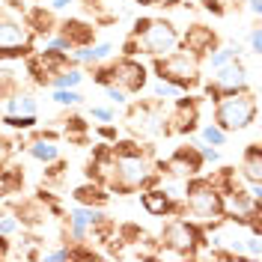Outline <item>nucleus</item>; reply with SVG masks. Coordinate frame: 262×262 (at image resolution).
<instances>
[{"mask_svg":"<svg viewBox=\"0 0 262 262\" xmlns=\"http://www.w3.org/2000/svg\"><path fill=\"white\" fill-rule=\"evenodd\" d=\"M161 101V98H158ZM158 101H140V104H131L128 107V131L134 137H146V134H158L164 131V122H167V114H161V104Z\"/></svg>","mask_w":262,"mask_h":262,"instance_id":"nucleus-8","label":"nucleus"},{"mask_svg":"<svg viewBox=\"0 0 262 262\" xmlns=\"http://www.w3.org/2000/svg\"><path fill=\"white\" fill-rule=\"evenodd\" d=\"M200 122V104L194 98L182 96L173 101V111L167 114V122H164V134H191Z\"/></svg>","mask_w":262,"mask_h":262,"instance_id":"nucleus-11","label":"nucleus"},{"mask_svg":"<svg viewBox=\"0 0 262 262\" xmlns=\"http://www.w3.org/2000/svg\"><path fill=\"white\" fill-rule=\"evenodd\" d=\"M66 134H69V140L83 143V140H86V122H83L81 116H69V119H66Z\"/></svg>","mask_w":262,"mask_h":262,"instance_id":"nucleus-31","label":"nucleus"},{"mask_svg":"<svg viewBox=\"0 0 262 262\" xmlns=\"http://www.w3.org/2000/svg\"><path fill=\"white\" fill-rule=\"evenodd\" d=\"M98 134H101L104 140H116V128H114V125H111V122H104V125L98 128Z\"/></svg>","mask_w":262,"mask_h":262,"instance_id":"nucleus-41","label":"nucleus"},{"mask_svg":"<svg viewBox=\"0 0 262 262\" xmlns=\"http://www.w3.org/2000/svg\"><path fill=\"white\" fill-rule=\"evenodd\" d=\"M3 114H24V116H39V101L30 93H18V96L3 98Z\"/></svg>","mask_w":262,"mask_h":262,"instance_id":"nucleus-21","label":"nucleus"},{"mask_svg":"<svg viewBox=\"0 0 262 262\" xmlns=\"http://www.w3.org/2000/svg\"><path fill=\"white\" fill-rule=\"evenodd\" d=\"M256 114H259V104H256V96L250 90L229 93V96H221L214 101V122L221 128H227L229 134L250 128L256 122Z\"/></svg>","mask_w":262,"mask_h":262,"instance_id":"nucleus-4","label":"nucleus"},{"mask_svg":"<svg viewBox=\"0 0 262 262\" xmlns=\"http://www.w3.org/2000/svg\"><path fill=\"white\" fill-rule=\"evenodd\" d=\"M104 96L111 98V104H116V107H125L131 93L125 90V86H119V83H107V86H104Z\"/></svg>","mask_w":262,"mask_h":262,"instance_id":"nucleus-33","label":"nucleus"},{"mask_svg":"<svg viewBox=\"0 0 262 262\" xmlns=\"http://www.w3.org/2000/svg\"><path fill=\"white\" fill-rule=\"evenodd\" d=\"M247 90V69L242 60H235V63L224 66V69H217L212 72V81L206 83V93L217 101L221 96H229V93H242Z\"/></svg>","mask_w":262,"mask_h":262,"instance_id":"nucleus-10","label":"nucleus"},{"mask_svg":"<svg viewBox=\"0 0 262 262\" xmlns=\"http://www.w3.org/2000/svg\"><path fill=\"white\" fill-rule=\"evenodd\" d=\"M72 3H78V0H48L45 6H48L51 12H63V9H69Z\"/></svg>","mask_w":262,"mask_h":262,"instance_id":"nucleus-39","label":"nucleus"},{"mask_svg":"<svg viewBox=\"0 0 262 262\" xmlns=\"http://www.w3.org/2000/svg\"><path fill=\"white\" fill-rule=\"evenodd\" d=\"M203 164L206 158L200 155V149L196 146H179L167 161H155L158 167V173L161 176H179V179H194L203 173Z\"/></svg>","mask_w":262,"mask_h":262,"instance_id":"nucleus-9","label":"nucleus"},{"mask_svg":"<svg viewBox=\"0 0 262 262\" xmlns=\"http://www.w3.org/2000/svg\"><path fill=\"white\" fill-rule=\"evenodd\" d=\"M98 221H104L101 206H81V203H75L72 212H69V238L75 245L78 242L86 245V238H90V232H93V227H96Z\"/></svg>","mask_w":262,"mask_h":262,"instance_id":"nucleus-13","label":"nucleus"},{"mask_svg":"<svg viewBox=\"0 0 262 262\" xmlns=\"http://www.w3.org/2000/svg\"><path fill=\"white\" fill-rule=\"evenodd\" d=\"M158 245L164 250H170V253H176V256L194 259L196 250L206 245V229L200 224H194L191 217H185V214H170V221L161 229V242Z\"/></svg>","mask_w":262,"mask_h":262,"instance_id":"nucleus-5","label":"nucleus"},{"mask_svg":"<svg viewBox=\"0 0 262 262\" xmlns=\"http://www.w3.org/2000/svg\"><path fill=\"white\" fill-rule=\"evenodd\" d=\"M21 229H24V224H21L18 212L3 209V214H0V238H12V235H18Z\"/></svg>","mask_w":262,"mask_h":262,"instance_id":"nucleus-25","label":"nucleus"},{"mask_svg":"<svg viewBox=\"0 0 262 262\" xmlns=\"http://www.w3.org/2000/svg\"><path fill=\"white\" fill-rule=\"evenodd\" d=\"M242 179L256 185L262 182V146L259 143H250L242 155Z\"/></svg>","mask_w":262,"mask_h":262,"instance_id":"nucleus-20","label":"nucleus"},{"mask_svg":"<svg viewBox=\"0 0 262 262\" xmlns=\"http://www.w3.org/2000/svg\"><path fill=\"white\" fill-rule=\"evenodd\" d=\"M51 101L60 107H78V104H83V96L81 90H51Z\"/></svg>","mask_w":262,"mask_h":262,"instance_id":"nucleus-28","label":"nucleus"},{"mask_svg":"<svg viewBox=\"0 0 262 262\" xmlns=\"http://www.w3.org/2000/svg\"><path fill=\"white\" fill-rule=\"evenodd\" d=\"M33 39H36V30L30 27L27 18H12L9 12H3V21H0V51H3V60L33 54Z\"/></svg>","mask_w":262,"mask_h":262,"instance_id":"nucleus-7","label":"nucleus"},{"mask_svg":"<svg viewBox=\"0 0 262 262\" xmlns=\"http://www.w3.org/2000/svg\"><path fill=\"white\" fill-rule=\"evenodd\" d=\"M39 116H24V114H3V125L6 128H15V131H30L36 128Z\"/></svg>","mask_w":262,"mask_h":262,"instance_id":"nucleus-29","label":"nucleus"},{"mask_svg":"<svg viewBox=\"0 0 262 262\" xmlns=\"http://www.w3.org/2000/svg\"><path fill=\"white\" fill-rule=\"evenodd\" d=\"M247 9H250L256 18H262V0H247Z\"/></svg>","mask_w":262,"mask_h":262,"instance_id":"nucleus-42","label":"nucleus"},{"mask_svg":"<svg viewBox=\"0 0 262 262\" xmlns=\"http://www.w3.org/2000/svg\"><path fill=\"white\" fill-rule=\"evenodd\" d=\"M90 119H96L98 125H104V122H114V119H116V111H114V107L93 104V107H90Z\"/></svg>","mask_w":262,"mask_h":262,"instance_id":"nucleus-36","label":"nucleus"},{"mask_svg":"<svg viewBox=\"0 0 262 262\" xmlns=\"http://www.w3.org/2000/svg\"><path fill=\"white\" fill-rule=\"evenodd\" d=\"M229 137L227 128H221L217 122H206V125H200V140H206V143H212V146H224Z\"/></svg>","mask_w":262,"mask_h":262,"instance_id":"nucleus-26","label":"nucleus"},{"mask_svg":"<svg viewBox=\"0 0 262 262\" xmlns=\"http://www.w3.org/2000/svg\"><path fill=\"white\" fill-rule=\"evenodd\" d=\"M182 45H185L188 51H194V54H200V57L206 60V57L217 48V33H214L212 27H206V24H191L188 33L182 36Z\"/></svg>","mask_w":262,"mask_h":262,"instance_id":"nucleus-16","label":"nucleus"},{"mask_svg":"<svg viewBox=\"0 0 262 262\" xmlns=\"http://www.w3.org/2000/svg\"><path fill=\"white\" fill-rule=\"evenodd\" d=\"M179 214L191 217L200 227L224 221L227 217V196L221 191V185L214 179H206V176L188 179V194H185V203H182Z\"/></svg>","mask_w":262,"mask_h":262,"instance_id":"nucleus-2","label":"nucleus"},{"mask_svg":"<svg viewBox=\"0 0 262 262\" xmlns=\"http://www.w3.org/2000/svg\"><path fill=\"white\" fill-rule=\"evenodd\" d=\"M245 256L262 259V235L250 232V229H247V235H245Z\"/></svg>","mask_w":262,"mask_h":262,"instance_id":"nucleus-34","label":"nucleus"},{"mask_svg":"<svg viewBox=\"0 0 262 262\" xmlns=\"http://www.w3.org/2000/svg\"><path fill=\"white\" fill-rule=\"evenodd\" d=\"M21 182H24V176H21V170H12V167H6L3 170V194H15V191H21Z\"/></svg>","mask_w":262,"mask_h":262,"instance_id":"nucleus-32","label":"nucleus"},{"mask_svg":"<svg viewBox=\"0 0 262 262\" xmlns=\"http://www.w3.org/2000/svg\"><path fill=\"white\" fill-rule=\"evenodd\" d=\"M111 188L107 185H101V182H83V185H78L75 191H72V200L75 203H81V206H104L107 200H111Z\"/></svg>","mask_w":262,"mask_h":262,"instance_id":"nucleus-18","label":"nucleus"},{"mask_svg":"<svg viewBox=\"0 0 262 262\" xmlns=\"http://www.w3.org/2000/svg\"><path fill=\"white\" fill-rule=\"evenodd\" d=\"M131 36H137L140 51L149 57H164L182 45L179 30L167 18H137L131 27Z\"/></svg>","mask_w":262,"mask_h":262,"instance_id":"nucleus-6","label":"nucleus"},{"mask_svg":"<svg viewBox=\"0 0 262 262\" xmlns=\"http://www.w3.org/2000/svg\"><path fill=\"white\" fill-rule=\"evenodd\" d=\"M203 9H209V12H214V15H224L221 0H203Z\"/></svg>","mask_w":262,"mask_h":262,"instance_id":"nucleus-40","label":"nucleus"},{"mask_svg":"<svg viewBox=\"0 0 262 262\" xmlns=\"http://www.w3.org/2000/svg\"><path fill=\"white\" fill-rule=\"evenodd\" d=\"M161 179L158 167L149 161V149H140L134 140L116 143V179L111 182L114 194H134Z\"/></svg>","mask_w":262,"mask_h":262,"instance_id":"nucleus-1","label":"nucleus"},{"mask_svg":"<svg viewBox=\"0 0 262 262\" xmlns=\"http://www.w3.org/2000/svg\"><path fill=\"white\" fill-rule=\"evenodd\" d=\"M45 48L48 51H60V54H72L75 45H72V39H69L66 33H51V36H45Z\"/></svg>","mask_w":262,"mask_h":262,"instance_id":"nucleus-30","label":"nucleus"},{"mask_svg":"<svg viewBox=\"0 0 262 262\" xmlns=\"http://www.w3.org/2000/svg\"><path fill=\"white\" fill-rule=\"evenodd\" d=\"M83 69L81 66H69L66 72H60V75H54L51 78V90H78L83 83Z\"/></svg>","mask_w":262,"mask_h":262,"instance_id":"nucleus-23","label":"nucleus"},{"mask_svg":"<svg viewBox=\"0 0 262 262\" xmlns=\"http://www.w3.org/2000/svg\"><path fill=\"white\" fill-rule=\"evenodd\" d=\"M63 176H66V161L48 164V170H45V182H60Z\"/></svg>","mask_w":262,"mask_h":262,"instance_id":"nucleus-38","label":"nucleus"},{"mask_svg":"<svg viewBox=\"0 0 262 262\" xmlns=\"http://www.w3.org/2000/svg\"><path fill=\"white\" fill-rule=\"evenodd\" d=\"M27 155H30L33 161L39 164H54L60 161V140H57V134L54 131H45V134H36L30 143H27Z\"/></svg>","mask_w":262,"mask_h":262,"instance_id":"nucleus-17","label":"nucleus"},{"mask_svg":"<svg viewBox=\"0 0 262 262\" xmlns=\"http://www.w3.org/2000/svg\"><path fill=\"white\" fill-rule=\"evenodd\" d=\"M90 179L101 182L111 188V182L116 179V143H98L96 152H93V161H90Z\"/></svg>","mask_w":262,"mask_h":262,"instance_id":"nucleus-14","label":"nucleus"},{"mask_svg":"<svg viewBox=\"0 0 262 262\" xmlns=\"http://www.w3.org/2000/svg\"><path fill=\"white\" fill-rule=\"evenodd\" d=\"M42 259H45V262H69V259H75V250H72V247H57V250H42Z\"/></svg>","mask_w":262,"mask_h":262,"instance_id":"nucleus-35","label":"nucleus"},{"mask_svg":"<svg viewBox=\"0 0 262 262\" xmlns=\"http://www.w3.org/2000/svg\"><path fill=\"white\" fill-rule=\"evenodd\" d=\"M60 33H66V36L72 39L75 48H86V45H93V39H96V27L86 24V21H78V18L63 21V24H60Z\"/></svg>","mask_w":262,"mask_h":262,"instance_id":"nucleus-19","label":"nucleus"},{"mask_svg":"<svg viewBox=\"0 0 262 262\" xmlns=\"http://www.w3.org/2000/svg\"><path fill=\"white\" fill-rule=\"evenodd\" d=\"M247 48L253 51V54H259V57H262V24H259V27H253V30L247 33Z\"/></svg>","mask_w":262,"mask_h":262,"instance_id":"nucleus-37","label":"nucleus"},{"mask_svg":"<svg viewBox=\"0 0 262 262\" xmlns=\"http://www.w3.org/2000/svg\"><path fill=\"white\" fill-rule=\"evenodd\" d=\"M111 72H114V83H119V86H125L131 96H137V93H143V86H146V66L137 63L134 57H119L116 63H111Z\"/></svg>","mask_w":262,"mask_h":262,"instance_id":"nucleus-12","label":"nucleus"},{"mask_svg":"<svg viewBox=\"0 0 262 262\" xmlns=\"http://www.w3.org/2000/svg\"><path fill=\"white\" fill-rule=\"evenodd\" d=\"M27 21H30V27L36 30V36H51V30H54L51 9H33L30 15H27Z\"/></svg>","mask_w":262,"mask_h":262,"instance_id":"nucleus-27","label":"nucleus"},{"mask_svg":"<svg viewBox=\"0 0 262 262\" xmlns=\"http://www.w3.org/2000/svg\"><path fill=\"white\" fill-rule=\"evenodd\" d=\"M140 206H143L152 217H170V214H179V203L167 194L164 188H155V185H149V188L140 191Z\"/></svg>","mask_w":262,"mask_h":262,"instance_id":"nucleus-15","label":"nucleus"},{"mask_svg":"<svg viewBox=\"0 0 262 262\" xmlns=\"http://www.w3.org/2000/svg\"><path fill=\"white\" fill-rule=\"evenodd\" d=\"M203 57L188 51L185 45H179L176 51L164 54V57H155L152 63V72L155 78H164V81H173L179 83L185 93H191L194 86H200V75H203Z\"/></svg>","mask_w":262,"mask_h":262,"instance_id":"nucleus-3","label":"nucleus"},{"mask_svg":"<svg viewBox=\"0 0 262 262\" xmlns=\"http://www.w3.org/2000/svg\"><path fill=\"white\" fill-rule=\"evenodd\" d=\"M152 96L161 98V101H176V98L185 96V90H182L179 83L173 81H164V78H155V86H152Z\"/></svg>","mask_w":262,"mask_h":262,"instance_id":"nucleus-24","label":"nucleus"},{"mask_svg":"<svg viewBox=\"0 0 262 262\" xmlns=\"http://www.w3.org/2000/svg\"><path fill=\"white\" fill-rule=\"evenodd\" d=\"M242 57V45H235V42H229V45H217V48L206 57V66L212 69V72H217V69H224V66L235 63Z\"/></svg>","mask_w":262,"mask_h":262,"instance_id":"nucleus-22","label":"nucleus"}]
</instances>
